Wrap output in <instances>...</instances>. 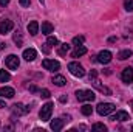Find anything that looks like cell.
<instances>
[{
  "label": "cell",
  "mask_w": 133,
  "mask_h": 132,
  "mask_svg": "<svg viewBox=\"0 0 133 132\" xmlns=\"http://www.w3.org/2000/svg\"><path fill=\"white\" fill-rule=\"evenodd\" d=\"M51 113H53V103H46V104L42 106V109L39 112V117H40L42 121H50Z\"/></svg>",
  "instance_id": "obj_1"
},
{
  "label": "cell",
  "mask_w": 133,
  "mask_h": 132,
  "mask_svg": "<svg viewBox=\"0 0 133 132\" xmlns=\"http://www.w3.org/2000/svg\"><path fill=\"white\" fill-rule=\"evenodd\" d=\"M68 70H70V73H71L73 76H76V78L85 76V70H84V67L81 65L79 62H70V64H68Z\"/></svg>",
  "instance_id": "obj_2"
},
{
  "label": "cell",
  "mask_w": 133,
  "mask_h": 132,
  "mask_svg": "<svg viewBox=\"0 0 133 132\" xmlns=\"http://www.w3.org/2000/svg\"><path fill=\"white\" fill-rule=\"evenodd\" d=\"M115 104H111V103H101L98 104V107H96V110H98V113L99 115H110L111 112H115Z\"/></svg>",
  "instance_id": "obj_3"
},
{
  "label": "cell",
  "mask_w": 133,
  "mask_h": 132,
  "mask_svg": "<svg viewBox=\"0 0 133 132\" xmlns=\"http://www.w3.org/2000/svg\"><path fill=\"white\" fill-rule=\"evenodd\" d=\"M76 98L79 101H93L96 98V95L91 90H77L76 92Z\"/></svg>",
  "instance_id": "obj_4"
},
{
  "label": "cell",
  "mask_w": 133,
  "mask_h": 132,
  "mask_svg": "<svg viewBox=\"0 0 133 132\" xmlns=\"http://www.w3.org/2000/svg\"><path fill=\"white\" fill-rule=\"evenodd\" d=\"M5 64H6V67H8L9 70H17L19 65H20V61H19V58H17L16 55H9V56H6V59H5Z\"/></svg>",
  "instance_id": "obj_5"
},
{
  "label": "cell",
  "mask_w": 133,
  "mask_h": 132,
  "mask_svg": "<svg viewBox=\"0 0 133 132\" xmlns=\"http://www.w3.org/2000/svg\"><path fill=\"white\" fill-rule=\"evenodd\" d=\"M42 65H43L45 70H50V71H57L61 68V64L57 61H54V59H43Z\"/></svg>",
  "instance_id": "obj_6"
},
{
  "label": "cell",
  "mask_w": 133,
  "mask_h": 132,
  "mask_svg": "<svg viewBox=\"0 0 133 132\" xmlns=\"http://www.w3.org/2000/svg\"><path fill=\"white\" fill-rule=\"evenodd\" d=\"M121 79L125 82V84H132L133 82V68L132 67H125L121 73Z\"/></svg>",
  "instance_id": "obj_7"
},
{
  "label": "cell",
  "mask_w": 133,
  "mask_h": 132,
  "mask_svg": "<svg viewBox=\"0 0 133 132\" xmlns=\"http://www.w3.org/2000/svg\"><path fill=\"white\" fill-rule=\"evenodd\" d=\"M111 58H113V55H111L108 50H102L99 55L96 56V61L101 62V64H108V62L111 61Z\"/></svg>",
  "instance_id": "obj_8"
},
{
  "label": "cell",
  "mask_w": 133,
  "mask_h": 132,
  "mask_svg": "<svg viewBox=\"0 0 133 132\" xmlns=\"http://www.w3.org/2000/svg\"><path fill=\"white\" fill-rule=\"evenodd\" d=\"M12 28H14V23H12V20H8V19H5V20H2V22H0V34L9 33Z\"/></svg>",
  "instance_id": "obj_9"
},
{
  "label": "cell",
  "mask_w": 133,
  "mask_h": 132,
  "mask_svg": "<svg viewBox=\"0 0 133 132\" xmlns=\"http://www.w3.org/2000/svg\"><path fill=\"white\" fill-rule=\"evenodd\" d=\"M12 115H17V117H20V115H25V113H28V107H25L22 103H17V104H14L12 106Z\"/></svg>",
  "instance_id": "obj_10"
},
{
  "label": "cell",
  "mask_w": 133,
  "mask_h": 132,
  "mask_svg": "<svg viewBox=\"0 0 133 132\" xmlns=\"http://www.w3.org/2000/svg\"><path fill=\"white\" fill-rule=\"evenodd\" d=\"M110 120H113V121H127V120H130V117H129V113H127L125 110H119V112H116Z\"/></svg>",
  "instance_id": "obj_11"
},
{
  "label": "cell",
  "mask_w": 133,
  "mask_h": 132,
  "mask_svg": "<svg viewBox=\"0 0 133 132\" xmlns=\"http://www.w3.org/2000/svg\"><path fill=\"white\" fill-rule=\"evenodd\" d=\"M16 95L12 87H2L0 89V98H12Z\"/></svg>",
  "instance_id": "obj_12"
},
{
  "label": "cell",
  "mask_w": 133,
  "mask_h": 132,
  "mask_svg": "<svg viewBox=\"0 0 133 132\" xmlns=\"http://www.w3.org/2000/svg\"><path fill=\"white\" fill-rule=\"evenodd\" d=\"M90 82H91L98 90H101L102 86H101V81L98 79V71H96V70H91V71H90Z\"/></svg>",
  "instance_id": "obj_13"
},
{
  "label": "cell",
  "mask_w": 133,
  "mask_h": 132,
  "mask_svg": "<svg viewBox=\"0 0 133 132\" xmlns=\"http://www.w3.org/2000/svg\"><path fill=\"white\" fill-rule=\"evenodd\" d=\"M51 82H53L54 86H57V87H64L66 84V79L62 75H54V76L51 78Z\"/></svg>",
  "instance_id": "obj_14"
},
{
  "label": "cell",
  "mask_w": 133,
  "mask_h": 132,
  "mask_svg": "<svg viewBox=\"0 0 133 132\" xmlns=\"http://www.w3.org/2000/svg\"><path fill=\"white\" fill-rule=\"evenodd\" d=\"M64 123H65V120H62V118H56V120H53V121H51V129H53L54 132L62 131Z\"/></svg>",
  "instance_id": "obj_15"
},
{
  "label": "cell",
  "mask_w": 133,
  "mask_h": 132,
  "mask_svg": "<svg viewBox=\"0 0 133 132\" xmlns=\"http://www.w3.org/2000/svg\"><path fill=\"white\" fill-rule=\"evenodd\" d=\"M36 56H37V51L34 50V48H26L25 51H23V58H25V61H34L36 59Z\"/></svg>",
  "instance_id": "obj_16"
},
{
  "label": "cell",
  "mask_w": 133,
  "mask_h": 132,
  "mask_svg": "<svg viewBox=\"0 0 133 132\" xmlns=\"http://www.w3.org/2000/svg\"><path fill=\"white\" fill-rule=\"evenodd\" d=\"M85 53H87V48H85L84 45H77V47L73 50L71 56H73V58H79V56H84Z\"/></svg>",
  "instance_id": "obj_17"
},
{
  "label": "cell",
  "mask_w": 133,
  "mask_h": 132,
  "mask_svg": "<svg viewBox=\"0 0 133 132\" xmlns=\"http://www.w3.org/2000/svg\"><path fill=\"white\" fill-rule=\"evenodd\" d=\"M39 28H40V27H39V23H37L36 20H33V22L28 23V31H30L31 36H36V34L39 33Z\"/></svg>",
  "instance_id": "obj_18"
},
{
  "label": "cell",
  "mask_w": 133,
  "mask_h": 132,
  "mask_svg": "<svg viewBox=\"0 0 133 132\" xmlns=\"http://www.w3.org/2000/svg\"><path fill=\"white\" fill-rule=\"evenodd\" d=\"M53 30H54V27H53L50 22H43V23H42V34L50 36V34L53 33Z\"/></svg>",
  "instance_id": "obj_19"
},
{
  "label": "cell",
  "mask_w": 133,
  "mask_h": 132,
  "mask_svg": "<svg viewBox=\"0 0 133 132\" xmlns=\"http://www.w3.org/2000/svg\"><path fill=\"white\" fill-rule=\"evenodd\" d=\"M132 55H133L132 50H122V51L118 53V59H119V61H125V59H129Z\"/></svg>",
  "instance_id": "obj_20"
},
{
  "label": "cell",
  "mask_w": 133,
  "mask_h": 132,
  "mask_svg": "<svg viewBox=\"0 0 133 132\" xmlns=\"http://www.w3.org/2000/svg\"><path fill=\"white\" fill-rule=\"evenodd\" d=\"M81 112H82L85 117H88V115H91V113H93V107H91L90 104H84V106L81 107Z\"/></svg>",
  "instance_id": "obj_21"
},
{
  "label": "cell",
  "mask_w": 133,
  "mask_h": 132,
  "mask_svg": "<svg viewBox=\"0 0 133 132\" xmlns=\"http://www.w3.org/2000/svg\"><path fill=\"white\" fill-rule=\"evenodd\" d=\"M11 79V75L6 70H0V82H8Z\"/></svg>",
  "instance_id": "obj_22"
},
{
  "label": "cell",
  "mask_w": 133,
  "mask_h": 132,
  "mask_svg": "<svg viewBox=\"0 0 133 132\" xmlns=\"http://www.w3.org/2000/svg\"><path fill=\"white\" fill-rule=\"evenodd\" d=\"M68 51H70V45H68V44H62V45L59 47V50H57L59 56H65Z\"/></svg>",
  "instance_id": "obj_23"
},
{
  "label": "cell",
  "mask_w": 133,
  "mask_h": 132,
  "mask_svg": "<svg viewBox=\"0 0 133 132\" xmlns=\"http://www.w3.org/2000/svg\"><path fill=\"white\" fill-rule=\"evenodd\" d=\"M93 131L105 132V131H107V126H105V124H102V123H95V124H93Z\"/></svg>",
  "instance_id": "obj_24"
},
{
  "label": "cell",
  "mask_w": 133,
  "mask_h": 132,
  "mask_svg": "<svg viewBox=\"0 0 133 132\" xmlns=\"http://www.w3.org/2000/svg\"><path fill=\"white\" fill-rule=\"evenodd\" d=\"M84 40H85V37L84 36H76V37H73V45H82L84 44Z\"/></svg>",
  "instance_id": "obj_25"
},
{
  "label": "cell",
  "mask_w": 133,
  "mask_h": 132,
  "mask_svg": "<svg viewBox=\"0 0 133 132\" xmlns=\"http://www.w3.org/2000/svg\"><path fill=\"white\" fill-rule=\"evenodd\" d=\"M124 8H125V11L132 13L133 11V0H124Z\"/></svg>",
  "instance_id": "obj_26"
},
{
  "label": "cell",
  "mask_w": 133,
  "mask_h": 132,
  "mask_svg": "<svg viewBox=\"0 0 133 132\" xmlns=\"http://www.w3.org/2000/svg\"><path fill=\"white\" fill-rule=\"evenodd\" d=\"M46 44H48V45H51V47H54V45H57V44H59V40H57V37H54V36H48Z\"/></svg>",
  "instance_id": "obj_27"
},
{
  "label": "cell",
  "mask_w": 133,
  "mask_h": 132,
  "mask_svg": "<svg viewBox=\"0 0 133 132\" xmlns=\"http://www.w3.org/2000/svg\"><path fill=\"white\" fill-rule=\"evenodd\" d=\"M40 97H42V98H45V99H48L50 97H51V93H50V90H48V89H42V90H40Z\"/></svg>",
  "instance_id": "obj_28"
},
{
  "label": "cell",
  "mask_w": 133,
  "mask_h": 132,
  "mask_svg": "<svg viewBox=\"0 0 133 132\" xmlns=\"http://www.w3.org/2000/svg\"><path fill=\"white\" fill-rule=\"evenodd\" d=\"M14 42L17 44V47H20V45H22V34H20V33L14 34Z\"/></svg>",
  "instance_id": "obj_29"
},
{
  "label": "cell",
  "mask_w": 133,
  "mask_h": 132,
  "mask_svg": "<svg viewBox=\"0 0 133 132\" xmlns=\"http://www.w3.org/2000/svg\"><path fill=\"white\" fill-rule=\"evenodd\" d=\"M19 3H20L23 8H28V6L31 5V0H19Z\"/></svg>",
  "instance_id": "obj_30"
},
{
  "label": "cell",
  "mask_w": 133,
  "mask_h": 132,
  "mask_svg": "<svg viewBox=\"0 0 133 132\" xmlns=\"http://www.w3.org/2000/svg\"><path fill=\"white\" fill-rule=\"evenodd\" d=\"M42 51H43V53H50V47H48V44H45V45L42 47Z\"/></svg>",
  "instance_id": "obj_31"
},
{
  "label": "cell",
  "mask_w": 133,
  "mask_h": 132,
  "mask_svg": "<svg viewBox=\"0 0 133 132\" xmlns=\"http://www.w3.org/2000/svg\"><path fill=\"white\" fill-rule=\"evenodd\" d=\"M9 3V0H0V6H6Z\"/></svg>",
  "instance_id": "obj_32"
},
{
  "label": "cell",
  "mask_w": 133,
  "mask_h": 132,
  "mask_svg": "<svg viewBox=\"0 0 133 132\" xmlns=\"http://www.w3.org/2000/svg\"><path fill=\"white\" fill-rule=\"evenodd\" d=\"M66 99H68V98H66L65 95H62V97H61V99H59V101H61V103H65Z\"/></svg>",
  "instance_id": "obj_33"
},
{
  "label": "cell",
  "mask_w": 133,
  "mask_h": 132,
  "mask_svg": "<svg viewBox=\"0 0 133 132\" xmlns=\"http://www.w3.org/2000/svg\"><path fill=\"white\" fill-rule=\"evenodd\" d=\"M3 107H6V104H5V101L0 99V109H3Z\"/></svg>",
  "instance_id": "obj_34"
},
{
  "label": "cell",
  "mask_w": 133,
  "mask_h": 132,
  "mask_svg": "<svg viewBox=\"0 0 133 132\" xmlns=\"http://www.w3.org/2000/svg\"><path fill=\"white\" fill-rule=\"evenodd\" d=\"M30 90H31V92H37V87H36V86H31Z\"/></svg>",
  "instance_id": "obj_35"
},
{
  "label": "cell",
  "mask_w": 133,
  "mask_h": 132,
  "mask_svg": "<svg viewBox=\"0 0 133 132\" xmlns=\"http://www.w3.org/2000/svg\"><path fill=\"white\" fill-rule=\"evenodd\" d=\"M39 2H40V3H42V5H43V3H45V0H39Z\"/></svg>",
  "instance_id": "obj_36"
},
{
  "label": "cell",
  "mask_w": 133,
  "mask_h": 132,
  "mask_svg": "<svg viewBox=\"0 0 133 132\" xmlns=\"http://www.w3.org/2000/svg\"><path fill=\"white\" fill-rule=\"evenodd\" d=\"M132 131H133V126H132Z\"/></svg>",
  "instance_id": "obj_37"
},
{
  "label": "cell",
  "mask_w": 133,
  "mask_h": 132,
  "mask_svg": "<svg viewBox=\"0 0 133 132\" xmlns=\"http://www.w3.org/2000/svg\"><path fill=\"white\" fill-rule=\"evenodd\" d=\"M132 107H133V103H132Z\"/></svg>",
  "instance_id": "obj_38"
}]
</instances>
